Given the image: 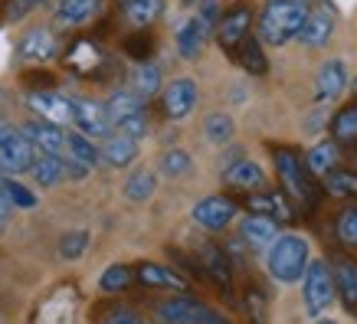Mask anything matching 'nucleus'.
<instances>
[{
  "label": "nucleus",
  "instance_id": "1",
  "mask_svg": "<svg viewBox=\"0 0 357 324\" xmlns=\"http://www.w3.org/2000/svg\"><path fill=\"white\" fill-rule=\"evenodd\" d=\"M305 17H308V3L305 0H269L266 7L259 10V43H269V46H285L292 43L298 30H302Z\"/></svg>",
  "mask_w": 357,
  "mask_h": 324
},
{
  "label": "nucleus",
  "instance_id": "2",
  "mask_svg": "<svg viewBox=\"0 0 357 324\" xmlns=\"http://www.w3.org/2000/svg\"><path fill=\"white\" fill-rule=\"evenodd\" d=\"M312 262V249H308V239L295 236V233H282L269 242V256H266V265H269V275L282 285H292V281H302L305 269Z\"/></svg>",
  "mask_w": 357,
  "mask_h": 324
},
{
  "label": "nucleus",
  "instance_id": "3",
  "mask_svg": "<svg viewBox=\"0 0 357 324\" xmlns=\"http://www.w3.org/2000/svg\"><path fill=\"white\" fill-rule=\"evenodd\" d=\"M272 161H275L282 187H285L302 206L312 210V206L318 203V187H314V177L308 173V167H305L302 154L295 151V148H282L279 144V148H272Z\"/></svg>",
  "mask_w": 357,
  "mask_h": 324
},
{
  "label": "nucleus",
  "instance_id": "4",
  "mask_svg": "<svg viewBox=\"0 0 357 324\" xmlns=\"http://www.w3.org/2000/svg\"><path fill=\"white\" fill-rule=\"evenodd\" d=\"M217 20H220L217 0H204L200 10H197L194 17L181 26V33H177V53L184 56V59H197L200 49L206 46V40H210V33L217 30Z\"/></svg>",
  "mask_w": 357,
  "mask_h": 324
},
{
  "label": "nucleus",
  "instance_id": "5",
  "mask_svg": "<svg viewBox=\"0 0 357 324\" xmlns=\"http://www.w3.org/2000/svg\"><path fill=\"white\" fill-rule=\"evenodd\" d=\"M154 321L158 324H223L210 304H204L194 295H177V298H167L154 308Z\"/></svg>",
  "mask_w": 357,
  "mask_h": 324
},
{
  "label": "nucleus",
  "instance_id": "6",
  "mask_svg": "<svg viewBox=\"0 0 357 324\" xmlns=\"http://www.w3.org/2000/svg\"><path fill=\"white\" fill-rule=\"evenodd\" d=\"M302 302H305V311L318 318L325 314L335 302V281H331V269L325 262H308V269L302 275Z\"/></svg>",
  "mask_w": 357,
  "mask_h": 324
},
{
  "label": "nucleus",
  "instance_id": "7",
  "mask_svg": "<svg viewBox=\"0 0 357 324\" xmlns=\"http://www.w3.org/2000/svg\"><path fill=\"white\" fill-rule=\"evenodd\" d=\"M33 154H36V148L26 141L23 131L7 128V125L0 128V171H7V173L30 171Z\"/></svg>",
  "mask_w": 357,
  "mask_h": 324
},
{
  "label": "nucleus",
  "instance_id": "8",
  "mask_svg": "<svg viewBox=\"0 0 357 324\" xmlns=\"http://www.w3.org/2000/svg\"><path fill=\"white\" fill-rule=\"evenodd\" d=\"M249 30H252V10L249 7H233L229 13H223L217 20V43L220 49L227 56H236L239 43L249 36Z\"/></svg>",
  "mask_w": 357,
  "mask_h": 324
},
{
  "label": "nucleus",
  "instance_id": "9",
  "mask_svg": "<svg viewBox=\"0 0 357 324\" xmlns=\"http://www.w3.org/2000/svg\"><path fill=\"white\" fill-rule=\"evenodd\" d=\"M233 216H236V203L229 196H206V200H200L194 206V223L200 229H206V233L227 229L233 223Z\"/></svg>",
  "mask_w": 357,
  "mask_h": 324
},
{
  "label": "nucleus",
  "instance_id": "10",
  "mask_svg": "<svg viewBox=\"0 0 357 324\" xmlns=\"http://www.w3.org/2000/svg\"><path fill=\"white\" fill-rule=\"evenodd\" d=\"M161 105H164V115L171 121L187 118L197 108V82L194 79H174L171 86L164 88Z\"/></svg>",
  "mask_w": 357,
  "mask_h": 324
},
{
  "label": "nucleus",
  "instance_id": "11",
  "mask_svg": "<svg viewBox=\"0 0 357 324\" xmlns=\"http://www.w3.org/2000/svg\"><path fill=\"white\" fill-rule=\"evenodd\" d=\"M63 63L76 72V76H82V79H96L98 72H102V65L109 63L105 56H102V49H98L92 40H76V43L66 49V56H63Z\"/></svg>",
  "mask_w": 357,
  "mask_h": 324
},
{
  "label": "nucleus",
  "instance_id": "12",
  "mask_svg": "<svg viewBox=\"0 0 357 324\" xmlns=\"http://www.w3.org/2000/svg\"><path fill=\"white\" fill-rule=\"evenodd\" d=\"M347 88V65L341 59H328L318 65V76H314V102H335L341 98V92Z\"/></svg>",
  "mask_w": 357,
  "mask_h": 324
},
{
  "label": "nucleus",
  "instance_id": "13",
  "mask_svg": "<svg viewBox=\"0 0 357 324\" xmlns=\"http://www.w3.org/2000/svg\"><path fill=\"white\" fill-rule=\"evenodd\" d=\"M73 125L86 138H105L109 134L105 108L98 105V102H92V98H73Z\"/></svg>",
  "mask_w": 357,
  "mask_h": 324
},
{
  "label": "nucleus",
  "instance_id": "14",
  "mask_svg": "<svg viewBox=\"0 0 357 324\" xmlns=\"http://www.w3.org/2000/svg\"><path fill=\"white\" fill-rule=\"evenodd\" d=\"M200 269H204V279L223 288V295H233V269H229L227 252L220 246H213V242L200 246Z\"/></svg>",
  "mask_w": 357,
  "mask_h": 324
},
{
  "label": "nucleus",
  "instance_id": "15",
  "mask_svg": "<svg viewBox=\"0 0 357 324\" xmlns=\"http://www.w3.org/2000/svg\"><path fill=\"white\" fill-rule=\"evenodd\" d=\"M56 53H59V40H56V33L46 30V26L30 30L20 40V46H17V56L26 59V63H50Z\"/></svg>",
  "mask_w": 357,
  "mask_h": 324
},
{
  "label": "nucleus",
  "instance_id": "16",
  "mask_svg": "<svg viewBox=\"0 0 357 324\" xmlns=\"http://www.w3.org/2000/svg\"><path fill=\"white\" fill-rule=\"evenodd\" d=\"M23 134H26V141H30L36 151L43 154H56V157H63L66 154V131L59 128V125H53V121H26L23 125Z\"/></svg>",
  "mask_w": 357,
  "mask_h": 324
},
{
  "label": "nucleus",
  "instance_id": "17",
  "mask_svg": "<svg viewBox=\"0 0 357 324\" xmlns=\"http://www.w3.org/2000/svg\"><path fill=\"white\" fill-rule=\"evenodd\" d=\"M246 206L256 216H266V219H279V223H289L295 216L289 196L279 194V190H256V194L246 196Z\"/></svg>",
  "mask_w": 357,
  "mask_h": 324
},
{
  "label": "nucleus",
  "instance_id": "18",
  "mask_svg": "<svg viewBox=\"0 0 357 324\" xmlns=\"http://www.w3.org/2000/svg\"><path fill=\"white\" fill-rule=\"evenodd\" d=\"M30 108L40 111L43 121L53 125H73V98L59 95V92H30Z\"/></svg>",
  "mask_w": 357,
  "mask_h": 324
},
{
  "label": "nucleus",
  "instance_id": "19",
  "mask_svg": "<svg viewBox=\"0 0 357 324\" xmlns=\"http://www.w3.org/2000/svg\"><path fill=\"white\" fill-rule=\"evenodd\" d=\"M335 36V13L328 10H308V17H305L302 30H298V43L302 46H312V49H318V46H325L328 40Z\"/></svg>",
  "mask_w": 357,
  "mask_h": 324
},
{
  "label": "nucleus",
  "instance_id": "20",
  "mask_svg": "<svg viewBox=\"0 0 357 324\" xmlns=\"http://www.w3.org/2000/svg\"><path fill=\"white\" fill-rule=\"evenodd\" d=\"M331 281H335V295H341V304L347 311H357V262L347 256H337L335 269H331Z\"/></svg>",
  "mask_w": 357,
  "mask_h": 324
},
{
  "label": "nucleus",
  "instance_id": "21",
  "mask_svg": "<svg viewBox=\"0 0 357 324\" xmlns=\"http://www.w3.org/2000/svg\"><path fill=\"white\" fill-rule=\"evenodd\" d=\"M105 118H109V128H119L121 121L135 118V115H148L144 108V98L138 92H112L109 102H105Z\"/></svg>",
  "mask_w": 357,
  "mask_h": 324
},
{
  "label": "nucleus",
  "instance_id": "22",
  "mask_svg": "<svg viewBox=\"0 0 357 324\" xmlns=\"http://www.w3.org/2000/svg\"><path fill=\"white\" fill-rule=\"evenodd\" d=\"M135 157H138V141L135 138L119 134V131L105 134V144H102V151H98V161H105L109 167H128Z\"/></svg>",
  "mask_w": 357,
  "mask_h": 324
},
{
  "label": "nucleus",
  "instance_id": "23",
  "mask_svg": "<svg viewBox=\"0 0 357 324\" xmlns=\"http://www.w3.org/2000/svg\"><path fill=\"white\" fill-rule=\"evenodd\" d=\"M131 275L148 288H187V281L177 272L167 269V265H158V262H141V265H135Z\"/></svg>",
  "mask_w": 357,
  "mask_h": 324
},
{
  "label": "nucleus",
  "instance_id": "24",
  "mask_svg": "<svg viewBox=\"0 0 357 324\" xmlns=\"http://www.w3.org/2000/svg\"><path fill=\"white\" fill-rule=\"evenodd\" d=\"M223 180L236 190H262L266 187V173L256 161H236L223 171Z\"/></svg>",
  "mask_w": 357,
  "mask_h": 324
},
{
  "label": "nucleus",
  "instance_id": "25",
  "mask_svg": "<svg viewBox=\"0 0 357 324\" xmlns=\"http://www.w3.org/2000/svg\"><path fill=\"white\" fill-rule=\"evenodd\" d=\"M98 7H102V0H59L56 23H63V26H82V23H89L96 17Z\"/></svg>",
  "mask_w": 357,
  "mask_h": 324
},
{
  "label": "nucleus",
  "instance_id": "26",
  "mask_svg": "<svg viewBox=\"0 0 357 324\" xmlns=\"http://www.w3.org/2000/svg\"><path fill=\"white\" fill-rule=\"evenodd\" d=\"M239 236L246 239V246L252 249H262V246H269L272 239L279 236L275 233V219H266V216H246L243 223H239Z\"/></svg>",
  "mask_w": 357,
  "mask_h": 324
},
{
  "label": "nucleus",
  "instance_id": "27",
  "mask_svg": "<svg viewBox=\"0 0 357 324\" xmlns=\"http://www.w3.org/2000/svg\"><path fill=\"white\" fill-rule=\"evenodd\" d=\"M243 69H246L249 76H266L269 72V59H266V53H262V43L249 33L246 40L239 43V49H236V56H233Z\"/></svg>",
  "mask_w": 357,
  "mask_h": 324
},
{
  "label": "nucleus",
  "instance_id": "28",
  "mask_svg": "<svg viewBox=\"0 0 357 324\" xmlns=\"http://www.w3.org/2000/svg\"><path fill=\"white\" fill-rule=\"evenodd\" d=\"M30 173H33V180H36L40 187L59 184V180L66 177V173H63V157L36 151V154H33V164H30Z\"/></svg>",
  "mask_w": 357,
  "mask_h": 324
},
{
  "label": "nucleus",
  "instance_id": "29",
  "mask_svg": "<svg viewBox=\"0 0 357 324\" xmlns=\"http://www.w3.org/2000/svg\"><path fill=\"white\" fill-rule=\"evenodd\" d=\"M66 161H76L82 164V167H96L98 164V148L92 144V141L86 138V134H79V131H66Z\"/></svg>",
  "mask_w": 357,
  "mask_h": 324
},
{
  "label": "nucleus",
  "instance_id": "30",
  "mask_svg": "<svg viewBox=\"0 0 357 324\" xmlns=\"http://www.w3.org/2000/svg\"><path fill=\"white\" fill-rule=\"evenodd\" d=\"M121 13H125V20L131 26L144 30L164 13V0H131V3H121Z\"/></svg>",
  "mask_w": 357,
  "mask_h": 324
},
{
  "label": "nucleus",
  "instance_id": "31",
  "mask_svg": "<svg viewBox=\"0 0 357 324\" xmlns=\"http://www.w3.org/2000/svg\"><path fill=\"white\" fill-rule=\"evenodd\" d=\"M305 167L312 177H325L337 167V144L335 141H321V144H314L308 157H305Z\"/></svg>",
  "mask_w": 357,
  "mask_h": 324
},
{
  "label": "nucleus",
  "instance_id": "32",
  "mask_svg": "<svg viewBox=\"0 0 357 324\" xmlns=\"http://www.w3.org/2000/svg\"><path fill=\"white\" fill-rule=\"evenodd\" d=\"M331 141L335 144H357V98L331 118Z\"/></svg>",
  "mask_w": 357,
  "mask_h": 324
},
{
  "label": "nucleus",
  "instance_id": "33",
  "mask_svg": "<svg viewBox=\"0 0 357 324\" xmlns=\"http://www.w3.org/2000/svg\"><path fill=\"white\" fill-rule=\"evenodd\" d=\"M233 134H236V125H233V118H229L227 111H213V115L204 121V138L210 141V144H229Z\"/></svg>",
  "mask_w": 357,
  "mask_h": 324
},
{
  "label": "nucleus",
  "instance_id": "34",
  "mask_svg": "<svg viewBox=\"0 0 357 324\" xmlns=\"http://www.w3.org/2000/svg\"><path fill=\"white\" fill-rule=\"evenodd\" d=\"M154 187H158V180H154L151 171H135L125 180V196L131 203H141V200H151L154 196Z\"/></svg>",
  "mask_w": 357,
  "mask_h": 324
},
{
  "label": "nucleus",
  "instance_id": "35",
  "mask_svg": "<svg viewBox=\"0 0 357 324\" xmlns=\"http://www.w3.org/2000/svg\"><path fill=\"white\" fill-rule=\"evenodd\" d=\"M321 184L331 196H357V173L354 171H331L321 177Z\"/></svg>",
  "mask_w": 357,
  "mask_h": 324
},
{
  "label": "nucleus",
  "instance_id": "36",
  "mask_svg": "<svg viewBox=\"0 0 357 324\" xmlns=\"http://www.w3.org/2000/svg\"><path fill=\"white\" fill-rule=\"evenodd\" d=\"M158 88H161V69L154 63H138V69H135V88L131 92H138L141 98H151Z\"/></svg>",
  "mask_w": 357,
  "mask_h": 324
},
{
  "label": "nucleus",
  "instance_id": "37",
  "mask_svg": "<svg viewBox=\"0 0 357 324\" xmlns=\"http://www.w3.org/2000/svg\"><path fill=\"white\" fill-rule=\"evenodd\" d=\"M131 281H135V275H131L128 265H109V269L102 272V279H98V288L115 295V292H125Z\"/></svg>",
  "mask_w": 357,
  "mask_h": 324
},
{
  "label": "nucleus",
  "instance_id": "38",
  "mask_svg": "<svg viewBox=\"0 0 357 324\" xmlns=\"http://www.w3.org/2000/svg\"><path fill=\"white\" fill-rule=\"evenodd\" d=\"M0 194L7 196V203L17 206V210H33V206H36V194H30L26 187L17 184V180H10V177L0 180Z\"/></svg>",
  "mask_w": 357,
  "mask_h": 324
},
{
  "label": "nucleus",
  "instance_id": "39",
  "mask_svg": "<svg viewBox=\"0 0 357 324\" xmlns=\"http://www.w3.org/2000/svg\"><path fill=\"white\" fill-rule=\"evenodd\" d=\"M154 53V40H151V33H131L128 40H125V56L128 59H138V63H148Z\"/></svg>",
  "mask_w": 357,
  "mask_h": 324
},
{
  "label": "nucleus",
  "instance_id": "40",
  "mask_svg": "<svg viewBox=\"0 0 357 324\" xmlns=\"http://www.w3.org/2000/svg\"><path fill=\"white\" fill-rule=\"evenodd\" d=\"M190 171V154L181 151V148H171V151L161 154V173L167 177H184Z\"/></svg>",
  "mask_w": 357,
  "mask_h": 324
},
{
  "label": "nucleus",
  "instance_id": "41",
  "mask_svg": "<svg viewBox=\"0 0 357 324\" xmlns=\"http://www.w3.org/2000/svg\"><path fill=\"white\" fill-rule=\"evenodd\" d=\"M86 249H89L86 229H73V233H66V236L59 239V256H63V259H79Z\"/></svg>",
  "mask_w": 357,
  "mask_h": 324
},
{
  "label": "nucleus",
  "instance_id": "42",
  "mask_svg": "<svg viewBox=\"0 0 357 324\" xmlns=\"http://www.w3.org/2000/svg\"><path fill=\"white\" fill-rule=\"evenodd\" d=\"M337 239H341L344 246L357 249V203L347 206L344 213L337 216Z\"/></svg>",
  "mask_w": 357,
  "mask_h": 324
},
{
  "label": "nucleus",
  "instance_id": "43",
  "mask_svg": "<svg viewBox=\"0 0 357 324\" xmlns=\"http://www.w3.org/2000/svg\"><path fill=\"white\" fill-rule=\"evenodd\" d=\"M243 308H246L249 321L252 324H266V295L252 285V288H246V298H243Z\"/></svg>",
  "mask_w": 357,
  "mask_h": 324
},
{
  "label": "nucleus",
  "instance_id": "44",
  "mask_svg": "<svg viewBox=\"0 0 357 324\" xmlns=\"http://www.w3.org/2000/svg\"><path fill=\"white\" fill-rule=\"evenodd\" d=\"M20 82L30 88V92H53L56 76L53 72H46V69H30V72H23L20 76Z\"/></svg>",
  "mask_w": 357,
  "mask_h": 324
},
{
  "label": "nucleus",
  "instance_id": "45",
  "mask_svg": "<svg viewBox=\"0 0 357 324\" xmlns=\"http://www.w3.org/2000/svg\"><path fill=\"white\" fill-rule=\"evenodd\" d=\"M43 0H7L3 3V20L7 23H17V20H23L30 10H36Z\"/></svg>",
  "mask_w": 357,
  "mask_h": 324
},
{
  "label": "nucleus",
  "instance_id": "46",
  "mask_svg": "<svg viewBox=\"0 0 357 324\" xmlns=\"http://www.w3.org/2000/svg\"><path fill=\"white\" fill-rule=\"evenodd\" d=\"M102 324H148V321L135 308H115V311H109L102 318Z\"/></svg>",
  "mask_w": 357,
  "mask_h": 324
},
{
  "label": "nucleus",
  "instance_id": "47",
  "mask_svg": "<svg viewBox=\"0 0 357 324\" xmlns=\"http://www.w3.org/2000/svg\"><path fill=\"white\" fill-rule=\"evenodd\" d=\"M119 134H128V138H144V131H148V115H135V118H128V121H121L119 128Z\"/></svg>",
  "mask_w": 357,
  "mask_h": 324
},
{
  "label": "nucleus",
  "instance_id": "48",
  "mask_svg": "<svg viewBox=\"0 0 357 324\" xmlns=\"http://www.w3.org/2000/svg\"><path fill=\"white\" fill-rule=\"evenodd\" d=\"M10 210H13V206L7 203V196L0 194V223H3V219H7V216H10Z\"/></svg>",
  "mask_w": 357,
  "mask_h": 324
},
{
  "label": "nucleus",
  "instance_id": "49",
  "mask_svg": "<svg viewBox=\"0 0 357 324\" xmlns=\"http://www.w3.org/2000/svg\"><path fill=\"white\" fill-rule=\"evenodd\" d=\"M351 88H354V98H357V76H354V86H351Z\"/></svg>",
  "mask_w": 357,
  "mask_h": 324
},
{
  "label": "nucleus",
  "instance_id": "50",
  "mask_svg": "<svg viewBox=\"0 0 357 324\" xmlns=\"http://www.w3.org/2000/svg\"><path fill=\"white\" fill-rule=\"evenodd\" d=\"M318 324H335V321H318Z\"/></svg>",
  "mask_w": 357,
  "mask_h": 324
},
{
  "label": "nucleus",
  "instance_id": "51",
  "mask_svg": "<svg viewBox=\"0 0 357 324\" xmlns=\"http://www.w3.org/2000/svg\"><path fill=\"white\" fill-rule=\"evenodd\" d=\"M184 3H197V0H184Z\"/></svg>",
  "mask_w": 357,
  "mask_h": 324
},
{
  "label": "nucleus",
  "instance_id": "52",
  "mask_svg": "<svg viewBox=\"0 0 357 324\" xmlns=\"http://www.w3.org/2000/svg\"><path fill=\"white\" fill-rule=\"evenodd\" d=\"M119 3H131V0H119Z\"/></svg>",
  "mask_w": 357,
  "mask_h": 324
},
{
  "label": "nucleus",
  "instance_id": "53",
  "mask_svg": "<svg viewBox=\"0 0 357 324\" xmlns=\"http://www.w3.org/2000/svg\"><path fill=\"white\" fill-rule=\"evenodd\" d=\"M0 128H3V121H0Z\"/></svg>",
  "mask_w": 357,
  "mask_h": 324
},
{
  "label": "nucleus",
  "instance_id": "54",
  "mask_svg": "<svg viewBox=\"0 0 357 324\" xmlns=\"http://www.w3.org/2000/svg\"><path fill=\"white\" fill-rule=\"evenodd\" d=\"M0 180H3V177H0Z\"/></svg>",
  "mask_w": 357,
  "mask_h": 324
}]
</instances>
